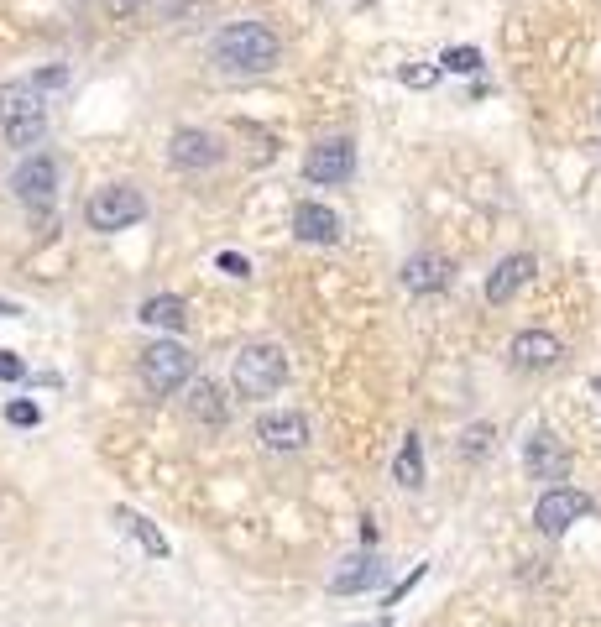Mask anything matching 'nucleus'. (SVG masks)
Returning <instances> with one entry per match:
<instances>
[{
    "label": "nucleus",
    "mask_w": 601,
    "mask_h": 627,
    "mask_svg": "<svg viewBox=\"0 0 601 627\" xmlns=\"http://www.w3.org/2000/svg\"><path fill=\"white\" fill-rule=\"evenodd\" d=\"M283 58V37L262 21H225L210 42V63L230 79H251V74H272Z\"/></svg>",
    "instance_id": "1"
},
{
    "label": "nucleus",
    "mask_w": 601,
    "mask_h": 627,
    "mask_svg": "<svg viewBox=\"0 0 601 627\" xmlns=\"http://www.w3.org/2000/svg\"><path fill=\"white\" fill-rule=\"evenodd\" d=\"M0 131H6V142L27 157H32V147H42V136H48V100L32 89V79L0 84Z\"/></svg>",
    "instance_id": "2"
},
{
    "label": "nucleus",
    "mask_w": 601,
    "mask_h": 627,
    "mask_svg": "<svg viewBox=\"0 0 601 627\" xmlns=\"http://www.w3.org/2000/svg\"><path fill=\"white\" fill-rule=\"evenodd\" d=\"M230 382H236V398H272V392L288 382V356H283V345H272V340L241 345V351H236V366H230Z\"/></svg>",
    "instance_id": "3"
},
{
    "label": "nucleus",
    "mask_w": 601,
    "mask_h": 627,
    "mask_svg": "<svg viewBox=\"0 0 601 627\" xmlns=\"http://www.w3.org/2000/svg\"><path fill=\"white\" fill-rule=\"evenodd\" d=\"M136 377H142V387L152 392V398H173L178 387H189L194 356L183 351L178 340H152L147 351L136 356Z\"/></svg>",
    "instance_id": "4"
},
{
    "label": "nucleus",
    "mask_w": 601,
    "mask_h": 627,
    "mask_svg": "<svg viewBox=\"0 0 601 627\" xmlns=\"http://www.w3.org/2000/svg\"><path fill=\"white\" fill-rule=\"evenodd\" d=\"M142 220H147V199H142V189H131V183H105V189H95L84 204V225L100 230V236L131 230Z\"/></svg>",
    "instance_id": "5"
},
{
    "label": "nucleus",
    "mask_w": 601,
    "mask_h": 627,
    "mask_svg": "<svg viewBox=\"0 0 601 627\" xmlns=\"http://www.w3.org/2000/svg\"><path fill=\"white\" fill-rule=\"evenodd\" d=\"M58 189H63V168H58V157L53 152H32V157H21L16 162V173H11V194L32 209V215H48V209L58 204Z\"/></svg>",
    "instance_id": "6"
},
{
    "label": "nucleus",
    "mask_w": 601,
    "mask_h": 627,
    "mask_svg": "<svg viewBox=\"0 0 601 627\" xmlns=\"http://www.w3.org/2000/svg\"><path fill=\"white\" fill-rule=\"evenodd\" d=\"M356 173V142L351 136H325V142H314L309 157H304V178L314 189H335V183H351Z\"/></svg>",
    "instance_id": "7"
},
{
    "label": "nucleus",
    "mask_w": 601,
    "mask_h": 627,
    "mask_svg": "<svg viewBox=\"0 0 601 627\" xmlns=\"http://www.w3.org/2000/svg\"><path fill=\"white\" fill-rule=\"evenodd\" d=\"M220 157H225V142L210 126H178L168 136V162L178 173H210Z\"/></svg>",
    "instance_id": "8"
},
{
    "label": "nucleus",
    "mask_w": 601,
    "mask_h": 627,
    "mask_svg": "<svg viewBox=\"0 0 601 627\" xmlns=\"http://www.w3.org/2000/svg\"><path fill=\"white\" fill-rule=\"evenodd\" d=\"M591 513V497L586 492H575V486H549V492L539 497L534 507V523L539 533H565L570 523H581Z\"/></svg>",
    "instance_id": "9"
},
{
    "label": "nucleus",
    "mask_w": 601,
    "mask_h": 627,
    "mask_svg": "<svg viewBox=\"0 0 601 627\" xmlns=\"http://www.w3.org/2000/svg\"><path fill=\"white\" fill-rule=\"evenodd\" d=\"M257 439L267 450H277V455H298L309 445V418L298 408H272V413L257 418Z\"/></svg>",
    "instance_id": "10"
},
{
    "label": "nucleus",
    "mask_w": 601,
    "mask_h": 627,
    "mask_svg": "<svg viewBox=\"0 0 601 627\" xmlns=\"http://www.w3.org/2000/svg\"><path fill=\"white\" fill-rule=\"evenodd\" d=\"M523 466H528V476H534V481H554V486H560L570 476V455H565V445L549 429H534V434H528V445H523Z\"/></svg>",
    "instance_id": "11"
},
{
    "label": "nucleus",
    "mask_w": 601,
    "mask_h": 627,
    "mask_svg": "<svg viewBox=\"0 0 601 627\" xmlns=\"http://www.w3.org/2000/svg\"><path fill=\"white\" fill-rule=\"evenodd\" d=\"M398 277H403V288H408V293L429 298V293H445V288L455 283V267L439 257V251H413Z\"/></svg>",
    "instance_id": "12"
},
{
    "label": "nucleus",
    "mask_w": 601,
    "mask_h": 627,
    "mask_svg": "<svg viewBox=\"0 0 601 627\" xmlns=\"http://www.w3.org/2000/svg\"><path fill=\"white\" fill-rule=\"evenodd\" d=\"M293 236L304 246H335L340 241V215L319 199H304V204H293Z\"/></svg>",
    "instance_id": "13"
},
{
    "label": "nucleus",
    "mask_w": 601,
    "mask_h": 627,
    "mask_svg": "<svg viewBox=\"0 0 601 627\" xmlns=\"http://www.w3.org/2000/svg\"><path fill=\"white\" fill-rule=\"evenodd\" d=\"M534 272H539V262H534V251H513V257H502L492 272H487V304H507L523 283H534Z\"/></svg>",
    "instance_id": "14"
},
{
    "label": "nucleus",
    "mask_w": 601,
    "mask_h": 627,
    "mask_svg": "<svg viewBox=\"0 0 601 627\" xmlns=\"http://www.w3.org/2000/svg\"><path fill=\"white\" fill-rule=\"evenodd\" d=\"M507 356H513L518 371H549L554 361L565 356V345H560V335H549V330H523V335H513Z\"/></svg>",
    "instance_id": "15"
},
{
    "label": "nucleus",
    "mask_w": 601,
    "mask_h": 627,
    "mask_svg": "<svg viewBox=\"0 0 601 627\" xmlns=\"http://www.w3.org/2000/svg\"><path fill=\"white\" fill-rule=\"evenodd\" d=\"M382 575H387V565L372 549H361V554H351V560H340V570L330 575V591L335 596H361V591L382 586Z\"/></svg>",
    "instance_id": "16"
},
{
    "label": "nucleus",
    "mask_w": 601,
    "mask_h": 627,
    "mask_svg": "<svg viewBox=\"0 0 601 627\" xmlns=\"http://www.w3.org/2000/svg\"><path fill=\"white\" fill-rule=\"evenodd\" d=\"M136 319L147 324V330H189V304H183L178 293H152L142 309H136Z\"/></svg>",
    "instance_id": "17"
},
{
    "label": "nucleus",
    "mask_w": 601,
    "mask_h": 627,
    "mask_svg": "<svg viewBox=\"0 0 601 627\" xmlns=\"http://www.w3.org/2000/svg\"><path fill=\"white\" fill-rule=\"evenodd\" d=\"M110 523L121 528V533H131V539L152 554V560H168V554H173V544L163 539V533H157V523H147L142 513H131V507H115V513H110Z\"/></svg>",
    "instance_id": "18"
},
{
    "label": "nucleus",
    "mask_w": 601,
    "mask_h": 627,
    "mask_svg": "<svg viewBox=\"0 0 601 627\" xmlns=\"http://www.w3.org/2000/svg\"><path fill=\"white\" fill-rule=\"evenodd\" d=\"M189 418H194V424H204V429H220L225 418H230L225 392H220L215 382H204V377H199V387L189 392Z\"/></svg>",
    "instance_id": "19"
},
{
    "label": "nucleus",
    "mask_w": 601,
    "mask_h": 627,
    "mask_svg": "<svg viewBox=\"0 0 601 627\" xmlns=\"http://www.w3.org/2000/svg\"><path fill=\"white\" fill-rule=\"evenodd\" d=\"M392 481L408 486V492H419V486H424V439H419V434H408L403 445H398V460H392Z\"/></svg>",
    "instance_id": "20"
},
{
    "label": "nucleus",
    "mask_w": 601,
    "mask_h": 627,
    "mask_svg": "<svg viewBox=\"0 0 601 627\" xmlns=\"http://www.w3.org/2000/svg\"><path fill=\"white\" fill-rule=\"evenodd\" d=\"M445 74H481V48H445L439 53Z\"/></svg>",
    "instance_id": "21"
},
{
    "label": "nucleus",
    "mask_w": 601,
    "mask_h": 627,
    "mask_svg": "<svg viewBox=\"0 0 601 627\" xmlns=\"http://www.w3.org/2000/svg\"><path fill=\"white\" fill-rule=\"evenodd\" d=\"M68 84H74L68 63H48L42 74H32V89H37V95H53V89H68Z\"/></svg>",
    "instance_id": "22"
},
{
    "label": "nucleus",
    "mask_w": 601,
    "mask_h": 627,
    "mask_svg": "<svg viewBox=\"0 0 601 627\" xmlns=\"http://www.w3.org/2000/svg\"><path fill=\"white\" fill-rule=\"evenodd\" d=\"M492 424H471L466 429V439H460V450H466V460H487V450H492Z\"/></svg>",
    "instance_id": "23"
},
{
    "label": "nucleus",
    "mask_w": 601,
    "mask_h": 627,
    "mask_svg": "<svg viewBox=\"0 0 601 627\" xmlns=\"http://www.w3.org/2000/svg\"><path fill=\"white\" fill-rule=\"evenodd\" d=\"M6 424H11V429H37V424H42V408L27 403V398H11V403H6Z\"/></svg>",
    "instance_id": "24"
},
{
    "label": "nucleus",
    "mask_w": 601,
    "mask_h": 627,
    "mask_svg": "<svg viewBox=\"0 0 601 627\" xmlns=\"http://www.w3.org/2000/svg\"><path fill=\"white\" fill-rule=\"evenodd\" d=\"M215 267H220L225 277H241V283L251 277V262L241 257V251H220V257H215Z\"/></svg>",
    "instance_id": "25"
},
{
    "label": "nucleus",
    "mask_w": 601,
    "mask_h": 627,
    "mask_svg": "<svg viewBox=\"0 0 601 627\" xmlns=\"http://www.w3.org/2000/svg\"><path fill=\"white\" fill-rule=\"evenodd\" d=\"M21 377H27V361L16 351H0V382H21Z\"/></svg>",
    "instance_id": "26"
},
{
    "label": "nucleus",
    "mask_w": 601,
    "mask_h": 627,
    "mask_svg": "<svg viewBox=\"0 0 601 627\" xmlns=\"http://www.w3.org/2000/svg\"><path fill=\"white\" fill-rule=\"evenodd\" d=\"M419 580H424V565L419 570H408V580H398V586H392V596H387V607H398V601L413 591V586H419Z\"/></svg>",
    "instance_id": "27"
},
{
    "label": "nucleus",
    "mask_w": 601,
    "mask_h": 627,
    "mask_svg": "<svg viewBox=\"0 0 601 627\" xmlns=\"http://www.w3.org/2000/svg\"><path fill=\"white\" fill-rule=\"evenodd\" d=\"M403 84H413V89H429V84H434V68H403Z\"/></svg>",
    "instance_id": "28"
},
{
    "label": "nucleus",
    "mask_w": 601,
    "mask_h": 627,
    "mask_svg": "<svg viewBox=\"0 0 601 627\" xmlns=\"http://www.w3.org/2000/svg\"><path fill=\"white\" fill-rule=\"evenodd\" d=\"M105 6H110V11H142L147 0H105Z\"/></svg>",
    "instance_id": "29"
},
{
    "label": "nucleus",
    "mask_w": 601,
    "mask_h": 627,
    "mask_svg": "<svg viewBox=\"0 0 601 627\" xmlns=\"http://www.w3.org/2000/svg\"><path fill=\"white\" fill-rule=\"evenodd\" d=\"M0 319H21V304H11V298H0Z\"/></svg>",
    "instance_id": "30"
},
{
    "label": "nucleus",
    "mask_w": 601,
    "mask_h": 627,
    "mask_svg": "<svg viewBox=\"0 0 601 627\" xmlns=\"http://www.w3.org/2000/svg\"><path fill=\"white\" fill-rule=\"evenodd\" d=\"M356 627H392V617H377V622H356Z\"/></svg>",
    "instance_id": "31"
},
{
    "label": "nucleus",
    "mask_w": 601,
    "mask_h": 627,
    "mask_svg": "<svg viewBox=\"0 0 601 627\" xmlns=\"http://www.w3.org/2000/svg\"><path fill=\"white\" fill-rule=\"evenodd\" d=\"M596 392H601V382H596Z\"/></svg>",
    "instance_id": "32"
}]
</instances>
